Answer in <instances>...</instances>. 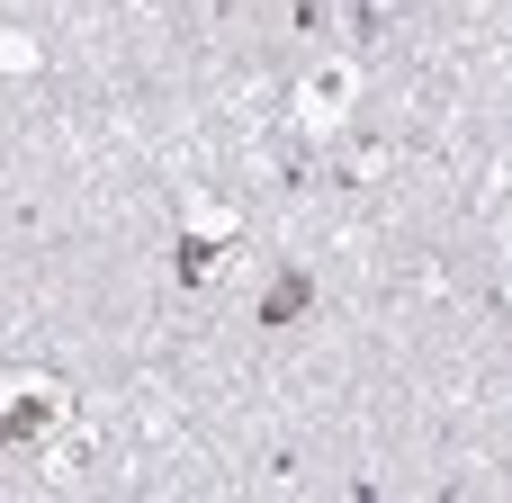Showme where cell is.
I'll list each match as a JSON object with an SVG mask.
<instances>
[{
  "mask_svg": "<svg viewBox=\"0 0 512 503\" xmlns=\"http://www.w3.org/2000/svg\"><path fill=\"white\" fill-rule=\"evenodd\" d=\"M54 423H63V387H36V378L27 387H0V441L9 450H36Z\"/></svg>",
  "mask_w": 512,
  "mask_h": 503,
  "instance_id": "cell-1",
  "label": "cell"
},
{
  "mask_svg": "<svg viewBox=\"0 0 512 503\" xmlns=\"http://www.w3.org/2000/svg\"><path fill=\"white\" fill-rule=\"evenodd\" d=\"M225 261V234L216 225H198V234H180V252H171V270H180V288H198L207 270Z\"/></svg>",
  "mask_w": 512,
  "mask_h": 503,
  "instance_id": "cell-2",
  "label": "cell"
},
{
  "mask_svg": "<svg viewBox=\"0 0 512 503\" xmlns=\"http://www.w3.org/2000/svg\"><path fill=\"white\" fill-rule=\"evenodd\" d=\"M306 306H315V279H306V270H288V279L261 297V324H297Z\"/></svg>",
  "mask_w": 512,
  "mask_h": 503,
  "instance_id": "cell-3",
  "label": "cell"
},
{
  "mask_svg": "<svg viewBox=\"0 0 512 503\" xmlns=\"http://www.w3.org/2000/svg\"><path fill=\"white\" fill-rule=\"evenodd\" d=\"M342 99H351V72H315L306 81V117H342Z\"/></svg>",
  "mask_w": 512,
  "mask_h": 503,
  "instance_id": "cell-4",
  "label": "cell"
},
{
  "mask_svg": "<svg viewBox=\"0 0 512 503\" xmlns=\"http://www.w3.org/2000/svg\"><path fill=\"white\" fill-rule=\"evenodd\" d=\"M36 63V45H18V36H0V72H27Z\"/></svg>",
  "mask_w": 512,
  "mask_h": 503,
  "instance_id": "cell-5",
  "label": "cell"
}]
</instances>
